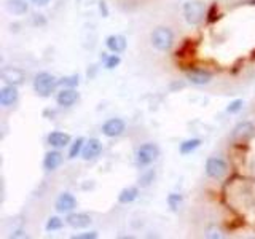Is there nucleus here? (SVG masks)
I'll return each instance as SVG.
<instances>
[{"mask_svg": "<svg viewBox=\"0 0 255 239\" xmlns=\"http://www.w3.org/2000/svg\"><path fill=\"white\" fill-rule=\"evenodd\" d=\"M56 85H58V80L54 78V75L48 74V72H40L34 78V90L42 98H48L54 91Z\"/></svg>", "mask_w": 255, "mask_h": 239, "instance_id": "f257e3e1", "label": "nucleus"}, {"mask_svg": "<svg viewBox=\"0 0 255 239\" xmlns=\"http://www.w3.org/2000/svg\"><path fill=\"white\" fill-rule=\"evenodd\" d=\"M174 43V34L169 27H156L151 34V45L159 51H167L171 50Z\"/></svg>", "mask_w": 255, "mask_h": 239, "instance_id": "f03ea898", "label": "nucleus"}, {"mask_svg": "<svg viewBox=\"0 0 255 239\" xmlns=\"http://www.w3.org/2000/svg\"><path fill=\"white\" fill-rule=\"evenodd\" d=\"M183 14H185V19L191 26H196L203 21L204 18V5L199 0H190L185 5H183Z\"/></svg>", "mask_w": 255, "mask_h": 239, "instance_id": "7ed1b4c3", "label": "nucleus"}, {"mask_svg": "<svg viewBox=\"0 0 255 239\" xmlns=\"http://www.w3.org/2000/svg\"><path fill=\"white\" fill-rule=\"evenodd\" d=\"M158 156H159V148L155 143H143L135 151V161H137L139 166H148L151 163H155Z\"/></svg>", "mask_w": 255, "mask_h": 239, "instance_id": "20e7f679", "label": "nucleus"}, {"mask_svg": "<svg viewBox=\"0 0 255 239\" xmlns=\"http://www.w3.org/2000/svg\"><path fill=\"white\" fill-rule=\"evenodd\" d=\"M227 171H228V166L222 158L214 156L206 161V174L209 175L211 179H222L223 175L227 174Z\"/></svg>", "mask_w": 255, "mask_h": 239, "instance_id": "39448f33", "label": "nucleus"}, {"mask_svg": "<svg viewBox=\"0 0 255 239\" xmlns=\"http://www.w3.org/2000/svg\"><path fill=\"white\" fill-rule=\"evenodd\" d=\"M125 127H126V124L123 120L110 118L109 121L102 124V132H104V135H107V137H118V135L123 134Z\"/></svg>", "mask_w": 255, "mask_h": 239, "instance_id": "423d86ee", "label": "nucleus"}, {"mask_svg": "<svg viewBox=\"0 0 255 239\" xmlns=\"http://www.w3.org/2000/svg\"><path fill=\"white\" fill-rule=\"evenodd\" d=\"M187 80L191 85L196 86H204L207 83H211L212 75L207 70H201V69H191L187 72Z\"/></svg>", "mask_w": 255, "mask_h": 239, "instance_id": "0eeeda50", "label": "nucleus"}, {"mask_svg": "<svg viewBox=\"0 0 255 239\" xmlns=\"http://www.w3.org/2000/svg\"><path fill=\"white\" fill-rule=\"evenodd\" d=\"M77 101H78V93L74 88H64L56 96V102L61 107H72Z\"/></svg>", "mask_w": 255, "mask_h": 239, "instance_id": "6e6552de", "label": "nucleus"}, {"mask_svg": "<svg viewBox=\"0 0 255 239\" xmlns=\"http://www.w3.org/2000/svg\"><path fill=\"white\" fill-rule=\"evenodd\" d=\"M66 222H67V225L69 227H72V228H77V230H80V228H88L91 225V217L88 214H83V212H74V214H69L67 215V219H66Z\"/></svg>", "mask_w": 255, "mask_h": 239, "instance_id": "1a4fd4ad", "label": "nucleus"}, {"mask_svg": "<svg viewBox=\"0 0 255 239\" xmlns=\"http://www.w3.org/2000/svg\"><path fill=\"white\" fill-rule=\"evenodd\" d=\"M77 207V199L70 193H62L56 201V211L61 214H69Z\"/></svg>", "mask_w": 255, "mask_h": 239, "instance_id": "9d476101", "label": "nucleus"}, {"mask_svg": "<svg viewBox=\"0 0 255 239\" xmlns=\"http://www.w3.org/2000/svg\"><path fill=\"white\" fill-rule=\"evenodd\" d=\"M102 153V143L99 139H90L83 147V151H82V158L83 159H94L98 158L99 155Z\"/></svg>", "mask_w": 255, "mask_h": 239, "instance_id": "9b49d317", "label": "nucleus"}, {"mask_svg": "<svg viewBox=\"0 0 255 239\" xmlns=\"http://www.w3.org/2000/svg\"><path fill=\"white\" fill-rule=\"evenodd\" d=\"M2 78L8 85L18 86L24 82V72L18 67H5L2 70Z\"/></svg>", "mask_w": 255, "mask_h": 239, "instance_id": "f8f14e48", "label": "nucleus"}, {"mask_svg": "<svg viewBox=\"0 0 255 239\" xmlns=\"http://www.w3.org/2000/svg\"><path fill=\"white\" fill-rule=\"evenodd\" d=\"M18 90H16L14 85H6L0 90V104L3 107H10L18 101Z\"/></svg>", "mask_w": 255, "mask_h": 239, "instance_id": "ddd939ff", "label": "nucleus"}, {"mask_svg": "<svg viewBox=\"0 0 255 239\" xmlns=\"http://www.w3.org/2000/svg\"><path fill=\"white\" fill-rule=\"evenodd\" d=\"M254 131H255V127L252 123L249 121H243V123H239L235 129H233V134H231V137L233 139H239V140H244V139H249L254 135Z\"/></svg>", "mask_w": 255, "mask_h": 239, "instance_id": "4468645a", "label": "nucleus"}, {"mask_svg": "<svg viewBox=\"0 0 255 239\" xmlns=\"http://www.w3.org/2000/svg\"><path fill=\"white\" fill-rule=\"evenodd\" d=\"M62 163V153L58 150H51L48 151L45 155V159H43V166L46 171H56L58 167L61 166Z\"/></svg>", "mask_w": 255, "mask_h": 239, "instance_id": "2eb2a0df", "label": "nucleus"}, {"mask_svg": "<svg viewBox=\"0 0 255 239\" xmlns=\"http://www.w3.org/2000/svg\"><path fill=\"white\" fill-rule=\"evenodd\" d=\"M48 143L54 148L67 147L70 143V135L66 132H61V131H53L50 135H48Z\"/></svg>", "mask_w": 255, "mask_h": 239, "instance_id": "dca6fc26", "label": "nucleus"}, {"mask_svg": "<svg viewBox=\"0 0 255 239\" xmlns=\"http://www.w3.org/2000/svg\"><path fill=\"white\" fill-rule=\"evenodd\" d=\"M106 43H107V48L112 53L118 54V53H123L126 50V38L123 35H118V34L110 35Z\"/></svg>", "mask_w": 255, "mask_h": 239, "instance_id": "f3484780", "label": "nucleus"}, {"mask_svg": "<svg viewBox=\"0 0 255 239\" xmlns=\"http://www.w3.org/2000/svg\"><path fill=\"white\" fill-rule=\"evenodd\" d=\"M6 8L8 11L13 13V14H26L27 13V2L26 0H6Z\"/></svg>", "mask_w": 255, "mask_h": 239, "instance_id": "a211bd4d", "label": "nucleus"}, {"mask_svg": "<svg viewBox=\"0 0 255 239\" xmlns=\"http://www.w3.org/2000/svg\"><path fill=\"white\" fill-rule=\"evenodd\" d=\"M139 195V190L135 188V187H128L125 190H122V193L118 195V201L122 203V204H129L132 203L135 198H137Z\"/></svg>", "mask_w": 255, "mask_h": 239, "instance_id": "6ab92c4d", "label": "nucleus"}, {"mask_svg": "<svg viewBox=\"0 0 255 239\" xmlns=\"http://www.w3.org/2000/svg\"><path fill=\"white\" fill-rule=\"evenodd\" d=\"M199 145H201V140H199V139L185 140L183 143H180V153L182 155H188V153H191V151H195Z\"/></svg>", "mask_w": 255, "mask_h": 239, "instance_id": "aec40b11", "label": "nucleus"}, {"mask_svg": "<svg viewBox=\"0 0 255 239\" xmlns=\"http://www.w3.org/2000/svg\"><path fill=\"white\" fill-rule=\"evenodd\" d=\"M83 147H85V139H83V137H78L74 143H72L70 151H69V158H70V159L77 158V156L83 151Z\"/></svg>", "mask_w": 255, "mask_h": 239, "instance_id": "412c9836", "label": "nucleus"}, {"mask_svg": "<svg viewBox=\"0 0 255 239\" xmlns=\"http://www.w3.org/2000/svg\"><path fill=\"white\" fill-rule=\"evenodd\" d=\"M78 75H69V77H64L61 80H58V85L64 86V88H75L78 86Z\"/></svg>", "mask_w": 255, "mask_h": 239, "instance_id": "4be33fe9", "label": "nucleus"}, {"mask_svg": "<svg viewBox=\"0 0 255 239\" xmlns=\"http://www.w3.org/2000/svg\"><path fill=\"white\" fill-rule=\"evenodd\" d=\"M64 225V222L59 217H50L46 222V231H56V230H61Z\"/></svg>", "mask_w": 255, "mask_h": 239, "instance_id": "5701e85b", "label": "nucleus"}, {"mask_svg": "<svg viewBox=\"0 0 255 239\" xmlns=\"http://www.w3.org/2000/svg\"><path fill=\"white\" fill-rule=\"evenodd\" d=\"M180 203H182V196L180 195H177V193H171L169 196H167V204H169V207L171 209H177V207L180 206Z\"/></svg>", "mask_w": 255, "mask_h": 239, "instance_id": "b1692460", "label": "nucleus"}, {"mask_svg": "<svg viewBox=\"0 0 255 239\" xmlns=\"http://www.w3.org/2000/svg\"><path fill=\"white\" fill-rule=\"evenodd\" d=\"M153 179H155V172H153V171H148L147 174L140 175V179H139L140 187H148L150 183L153 182Z\"/></svg>", "mask_w": 255, "mask_h": 239, "instance_id": "393cba45", "label": "nucleus"}, {"mask_svg": "<svg viewBox=\"0 0 255 239\" xmlns=\"http://www.w3.org/2000/svg\"><path fill=\"white\" fill-rule=\"evenodd\" d=\"M120 64V58L117 56V53L115 54H112V56H109V58H106V67L107 69H115L117 66Z\"/></svg>", "mask_w": 255, "mask_h": 239, "instance_id": "a878e982", "label": "nucleus"}, {"mask_svg": "<svg viewBox=\"0 0 255 239\" xmlns=\"http://www.w3.org/2000/svg\"><path fill=\"white\" fill-rule=\"evenodd\" d=\"M241 109H243V101L241 99H236V101H233V102L230 104L227 110L230 112V114H236V112H239Z\"/></svg>", "mask_w": 255, "mask_h": 239, "instance_id": "bb28decb", "label": "nucleus"}, {"mask_svg": "<svg viewBox=\"0 0 255 239\" xmlns=\"http://www.w3.org/2000/svg\"><path fill=\"white\" fill-rule=\"evenodd\" d=\"M74 238H77V239H96V238H98V233H96V231H90V233L77 235V236H74Z\"/></svg>", "mask_w": 255, "mask_h": 239, "instance_id": "cd10ccee", "label": "nucleus"}, {"mask_svg": "<svg viewBox=\"0 0 255 239\" xmlns=\"http://www.w3.org/2000/svg\"><path fill=\"white\" fill-rule=\"evenodd\" d=\"M32 2H34L37 6H43V5H46L48 2H50V0H32Z\"/></svg>", "mask_w": 255, "mask_h": 239, "instance_id": "c85d7f7f", "label": "nucleus"}, {"mask_svg": "<svg viewBox=\"0 0 255 239\" xmlns=\"http://www.w3.org/2000/svg\"><path fill=\"white\" fill-rule=\"evenodd\" d=\"M99 8H101V13L104 11V16H107V14H109V11H107V6H106V3H104V2H101Z\"/></svg>", "mask_w": 255, "mask_h": 239, "instance_id": "c756f323", "label": "nucleus"}, {"mask_svg": "<svg viewBox=\"0 0 255 239\" xmlns=\"http://www.w3.org/2000/svg\"><path fill=\"white\" fill-rule=\"evenodd\" d=\"M252 58H255V50L252 51Z\"/></svg>", "mask_w": 255, "mask_h": 239, "instance_id": "7c9ffc66", "label": "nucleus"}]
</instances>
